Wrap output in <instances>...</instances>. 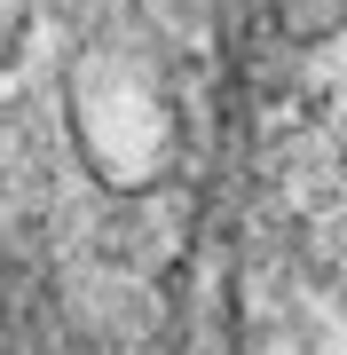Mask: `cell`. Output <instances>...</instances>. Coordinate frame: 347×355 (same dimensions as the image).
I'll list each match as a JSON object with an SVG mask.
<instances>
[{
  "label": "cell",
  "instance_id": "obj_1",
  "mask_svg": "<svg viewBox=\"0 0 347 355\" xmlns=\"http://www.w3.org/2000/svg\"><path fill=\"white\" fill-rule=\"evenodd\" d=\"M0 355H55L48 300H39V284L8 253H0Z\"/></svg>",
  "mask_w": 347,
  "mask_h": 355
}]
</instances>
